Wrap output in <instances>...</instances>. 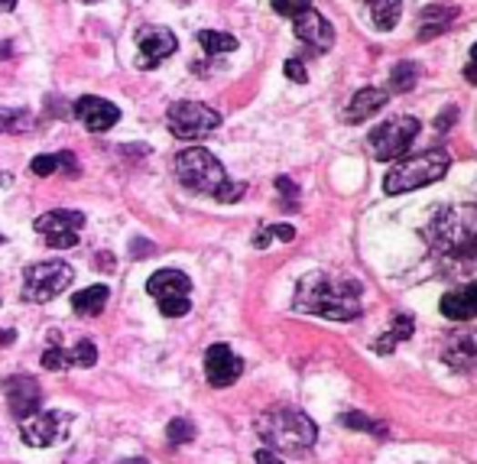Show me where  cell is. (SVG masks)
Returning a JSON list of instances; mask_svg holds the SVG:
<instances>
[{
  "label": "cell",
  "instance_id": "obj_1",
  "mask_svg": "<svg viewBox=\"0 0 477 464\" xmlns=\"http://www.w3.org/2000/svg\"><path fill=\"white\" fill-rule=\"evenodd\" d=\"M296 309L309 315L331 318V322H350L364 312L360 305V283L335 273H309L296 286Z\"/></svg>",
  "mask_w": 477,
  "mask_h": 464
},
{
  "label": "cell",
  "instance_id": "obj_2",
  "mask_svg": "<svg viewBox=\"0 0 477 464\" xmlns=\"http://www.w3.org/2000/svg\"><path fill=\"white\" fill-rule=\"evenodd\" d=\"M425 241L452 266L477 270V205L439 208L425 224Z\"/></svg>",
  "mask_w": 477,
  "mask_h": 464
},
{
  "label": "cell",
  "instance_id": "obj_3",
  "mask_svg": "<svg viewBox=\"0 0 477 464\" xmlns=\"http://www.w3.org/2000/svg\"><path fill=\"white\" fill-rule=\"evenodd\" d=\"M172 166H176V179L186 185L188 192L211 195V199H218V201H238L247 189L244 182H231L221 162L202 147L182 150Z\"/></svg>",
  "mask_w": 477,
  "mask_h": 464
},
{
  "label": "cell",
  "instance_id": "obj_4",
  "mask_svg": "<svg viewBox=\"0 0 477 464\" xmlns=\"http://www.w3.org/2000/svg\"><path fill=\"white\" fill-rule=\"evenodd\" d=\"M257 432H260L263 445H269L273 451H302L315 445L319 428L302 409L279 406V409H267L257 419Z\"/></svg>",
  "mask_w": 477,
  "mask_h": 464
},
{
  "label": "cell",
  "instance_id": "obj_5",
  "mask_svg": "<svg viewBox=\"0 0 477 464\" xmlns=\"http://www.w3.org/2000/svg\"><path fill=\"white\" fill-rule=\"evenodd\" d=\"M452 166V156L445 150H422L416 156H406L387 172L383 179V192L387 195H403L412 192V189H422V185H432L439 182L441 176L448 172Z\"/></svg>",
  "mask_w": 477,
  "mask_h": 464
},
{
  "label": "cell",
  "instance_id": "obj_6",
  "mask_svg": "<svg viewBox=\"0 0 477 464\" xmlns=\"http://www.w3.org/2000/svg\"><path fill=\"white\" fill-rule=\"evenodd\" d=\"M75 280V270L66 260H46L33 263L23 273V299L26 303H49L59 293H66Z\"/></svg>",
  "mask_w": 477,
  "mask_h": 464
},
{
  "label": "cell",
  "instance_id": "obj_7",
  "mask_svg": "<svg viewBox=\"0 0 477 464\" xmlns=\"http://www.w3.org/2000/svg\"><path fill=\"white\" fill-rule=\"evenodd\" d=\"M166 124H169L172 137L179 140H202L208 133L218 130L221 124V114L211 111L208 104H198V101H179L172 104L169 114H166Z\"/></svg>",
  "mask_w": 477,
  "mask_h": 464
},
{
  "label": "cell",
  "instance_id": "obj_8",
  "mask_svg": "<svg viewBox=\"0 0 477 464\" xmlns=\"http://www.w3.org/2000/svg\"><path fill=\"white\" fill-rule=\"evenodd\" d=\"M33 228L53 251H68V247L78 243V234L85 228V214L75 211V208H56V211L39 214Z\"/></svg>",
  "mask_w": 477,
  "mask_h": 464
},
{
  "label": "cell",
  "instance_id": "obj_9",
  "mask_svg": "<svg viewBox=\"0 0 477 464\" xmlns=\"http://www.w3.org/2000/svg\"><path fill=\"white\" fill-rule=\"evenodd\" d=\"M416 137H419L416 118H393L370 130V150L377 160H400L412 147Z\"/></svg>",
  "mask_w": 477,
  "mask_h": 464
},
{
  "label": "cell",
  "instance_id": "obj_10",
  "mask_svg": "<svg viewBox=\"0 0 477 464\" xmlns=\"http://www.w3.org/2000/svg\"><path fill=\"white\" fill-rule=\"evenodd\" d=\"M4 397H7V406H10V416L16 422L30 419V416L39 413V406H43V390L33 376H7L4 380Z\"/></svg>",
  "mask_w": 477,
  "mask_h": 464
},
{
  "label": "cell",
  "instance_id": "obj_11",
  "mask_svg": "<svg viewBox=\"0 0 477 464\" xmlns=\"http://www.w3.org/2000/svg\"><path fill=\"white\" fill-rule=\"evenodd\" d=\"M172 52H176V36L166 26H143L137 33V66L140 68H157Z\"/></svg>",
  "mask_w": 477,
  "mask_h": 464
},
{
  "label": "cell",
  "instance_id": "obj_12",
  "mask_svg": "<svg viewBox=\"0 0 477 464\" xmlns=\"http://www.w3.org/2000/svg\"><path fill=\"white\" fill-rule=\"evenodd\" d=\"M68 426V416H59V413H36L30 419L20 422V438L23 445H30V449H49L62 438Z\"/></svg>",
  "mask_w": 477,
  "mask_h": 464
},
{
  "label": "cell",
  "instance_id": "obj_13",
  "mask_svg": "<svg viewBox=\"0 0 477 464\" xmlns=\"http://www.w3.org/2000/svg\"><path fill=\"white\" fill-rule=\"evenodd\" d=\"M240 374H244V364H240V357L228 345H211L205 351V376H208L211 387H218V390L231 387Z\"/></svg>",
  "mask_w": 477,
  "mask_h": 464
},
{
  "label": "cell",
  "instance_id": "obj_14",
  "mask_svg": "<svg viewBox=\"0 0 477 464\" xmlns=\"http://www.w3.org/2000/svg\"><path fill=\"white\" fill-rule=\"evenodd\" d=\"M75 118L85 130L91 133H101V130H111L114 124L120 120V108L105 98H95V95H85L75 101Z\"/></svg>",
  "mask_w": 477,
  "mask_h": 464
},
{
  "label": "cell",
  "instance_id": "obj_15",
  "mask_svg": "<svg viewBox=\"0 0 477 464\" xmlns=\"http://www.w3.org/2000/svg\"><path fill=\"white\" fill-rule=\"evenodd\" d=\"M292 30H296V36L302 39V43L312 46V52H325V49H331V43H335V30H331V23L325 20L321 14H315V10L299 14L296 23H292Z\"/></svg>",
  "mask_w": 477,
  "mask_h": 464
},
{
  "label": "cell",
  "instance_id": "obj_16",
  "mask_svg": "<svg viewBox=\"0 0 477 464\" xmlns=\"http://www.w3.org/2000/svg\"><path fill=\"white\" fill-rule=\"evenodd\" d=\"M441 315L452 322H474L477 318V283H464L441 295Z\"/></svg>",
  "mask_w": 477,
  "mask_h": 464
},
{
  "label": "cell",
  "instance_id": "obj_17",
  "mask_svg": "<svg viewBox=\"0 0 477 464\" xmlns=\"http://www.w3.org/2000/svg\"><path fill=\"white\" fill-rule=\"evenodd\" d=\"M147 293L157 295L159 303H169V299H188V293H192V280L179 270H159L147 280Z\"/></svg>",
  "mask_w": 477,
  "mask_h": 464
},
{
  "label": "cell",
  "instance_id": "obj_18",
  "mask_svg": "<svg viewBox=\"0 0 477 464\" xmlns=\"http://www.w3.org/2000/svg\"><path fill=\"white\" fill-rule=\"evenodd\" d=\"M445 364L458 370H474L477 367V332L452 335L445 345Z\"/></svg>",
  "mask_w": 477,
  "mask_h": 464
},
{
  "label": "cell",
  "instance_id": "obj_19",
  "mask_svg": "<svg viewBox=\"0 0 477 464\" xmlns=\"http://www.w3.org/2000/svg\"><path fill=\"white\" fill-rule=\"evenodd\" d=\"M383 104H387V91L364 88L348 101V108H344V120H348V124H360V120L373 118V114L381 111Z\"/></svg>",
  "mask_w": 477,
  "mask_h": 464
},
{
  "label": "cell",
  "instance_id": "obj_20",
  "mask_svg": "<svg viewBox=\"0 0 477 464\" xmlns=\"http://www.w3.org/2000/svg\"><path fill=\"white\" fill-rule=\"evenodd\" d=\"M30 172L33 176H78V160H75V153H68V150H62V153H46L30 162Z\"/></svg>",
  "mask_w": 477,
  "mask_h": 464
},
{
  "label": "cell",
  "instance_id": "obj_21",
  "mask_svg": "<svg viewBox=\"0 0 477 464\" xmlns=\"http://www.w3.org/2000/svg\"><path fill=\"white\" fill-rule=\"evenodd\" d=\"M107 299H111L107 286H88V289H82V293L72 295V309H75V315L95 318V315H101V312H105Z\"/></svg>",
  "mask_w": 477,
  "mask_h": 464
},
{
  "label": "cell",
  "instance_id": "obj_22",
  "mask_svg": "<svg viewBox=\"0 0 477 464\" xmlns=\"http://www.w3.org/2000/svg\"><path fill=\"white\" fill-rule=\"evenodd\" d=\"M455 16H458L455 7H425L422 16H419V20H422V26H419V39H432V36H439V33H445Z\"/></svg>",
  "mask_w": 477,
  "mask_h": 464
},
{
  "label": "cell",
  "instance_id": "obj_23",
  "mask_svg": "<svg viewBox=\"0 0 477 464\" xmlns=\"http://www.w3.org/2000/svg\"><path fill=\"white\" fill-rule=\"evenodd\" d=\"M412 328H416L412 315H396L393 325H390V332L383 335V338L373 341V351H377V354H393L400 341H410L412 338Z\"/></svg>",
  "mask_w": 477,
  "mask_h": 464
},
{
  "label": "cell",
  "instance_id": "obj_24",
  "mask_svg": "<svg viewBox=\"0 0 477 464\" xmlns=\"http://www.w3.org/2000/svg\"><path fill=\"white\" fill-rule=\"evenodd\" d=\"M400 14H403V0H370V20L377 30H393Z\"/></svg>",
  "mask_w": 477,
  "mask_h": 464
},
{
  "label": "cell",
  "instance_id": "obj_25",
  "mask_svg": "<svg viewBox=\"0 0 477 464\" xmlns=\"http://www.w3.org/2000/svg\"><path fill=\"white\" fill-rule=\"evenodd\" d=\"M419 81V66L416 62H396L393 75H390V88L393 91H412Z\"/></svg>",
  "mask_w": 477,
  "mask_h": 464
},
{
  "label": "cell",
  "instance_id": "obj_26",
  "mask_svg": "<svg viewBox=\"0 0 477 464\" xmlns=\"http://www.w3.org/2000/svg\"><path fill=\"white\" fill-rule=\"evenodd\" d=\"M198 43H202V49L211 52V56L238 49V39L228 36V33H218V30H202V33H198Z\"/></svg>",
  "mask_w": 477,
  "mask_h": 464
},
{
  "label": "cell",
  "instance_id": "obj_27",
  "mask_svg": "<svg viewBox=\"0 0 477 464\" xmlns=\"http://www.w3.org/2000/svg\"><path fill=\"white\" fill-rule=\"evenodd\" d=\"M68 361H72V367H95L97 347L91 345V341H78V345L68 351Z\"/></svg>",
  "mask_w": 477,
  "mask_h": 464
},
{
  "label": "cell",
  "instance_id": "obj_28",
  "mask_svg": "<svg viewBox=\"0 0 477 464\" xmlns=\"http://www.w3.org/2000/svg\"><path fill=\"white\" fill-rule=\"evenodd\" d=\"M341 426H348V428H358V432H370V435H377L381 438L387 428L381 426V422H373V419H367L364 413H344L341 416Z\"/></svg>",
  "mask_w": 477,
  "mask_h": 464
},
{
  "label": "cell",
  "instance_id": "obj_29",
  "mask_svg": "<svg viewBox=\"0 0 477 464\" xmlns=\"http://www.w3.org/2000/svg\"><path fill=\"white\" fill-rule=\"evenodd\" d=\"M166 438H169V445H186L195 438V426L188 419H172L169 426H166Z\"/></svg>",
  "mask_w": 477,
  "mask_h": 464
},
{
  "label": "cell",
  "instance_id": "obj_30",
  "mask_svg": "<svg viewBox=\"0 0 477 464\" xmlns=\"http://www.w3.org/2000/svg\"><path fill=\"white\" fill-rule=\"evenodd\" d=\"M43 367L46 370H68V367H72V361H68V351H62L59 345L46 347V351H43Z\"/></svg>",
  "mask_w": 477,
  "mask_h": 464
},
{
  "label": "cell",
  "instance_id": "obj_31",
  "mask_svg": "<svg viewBox=\"0 0 477 464\" xmlns=\"http://www.w3.org/2000/svg\"><path fill=\"white\" fill-rule=\"evenodd\" d=\"M273 4L276 14H283V16H299V14H306V10H312V0H269Z\"/></svg>",
  "mask_w": 477,
  "mask_h": 464
},
{
  "label": "cell",
  "instance_id": "obj_32",
  "mask_svg": "<svg viewBox=\"0 0 477 464\" xmlns=\"http://www.w3.org/2000/svg\"><path fill=\"white\" fill-rule=\"evenodd\" d=\"M159 312H163L166 318H182L192 312V303H188V299H169V303H159Z\"/></svg>",
  "mask_w": 477,
  "mask_h": 464
},
{
  "label": "cell",
  "instance_id": "obj_33",
  "mask_svg": "<svg viewBox=\"0 0 477 464\" xmlns=\"http://www.w3.org/2000/svg\"><path fill=\"white\" fill-rule=\"evenodd\" d=\"M23 127H26V114L23 111H0V133L23 130Z\"/></svg>",
  "mask_w": 477,
  "mask_h": 464
},
{
  "label": "cell",
  "instance_id": "obj_34",
  "mask_svg": "<svg viewBox=\"0 0 477 464\" xmlns=\"http://www.w3.org/2000/svg\"><path fill=\"white\" fill-rule=\"evenodd\" d=\"M276 189L283 192V208H296L299 189H296V185H292V179H286V176H276Z\"/></svg>",
  "mask_w": 477,
  "mask_h": 464
},
{
  "label": "cell",
  "instance_id": "obj_35",
  "mask_svg": "<svg viewBox=\"0 0 477 464\" xmlns=\"http://www.w3.org/2000/svg\"><path fill=\"white\" fill-rule=\"evenodd\" d=\"M286 75H289L292 81H302V85H306V81H309L306 66H302V62H296V59H289V62H286Z\"/></svg>",
  "mask_w": 477,
  "mask_h": 464
},
{
  "label": "cell",
  "instance_id": "obj_36",
  "mask_svg": "<svg viewBox=\"0 0 477 464\" xmlns=\"http://www.w3.org/2000/svg\"><path fill=\"white\" fill-rule=\"evenodd\" d=\"M269 234L279 237V241H292V237H296V231H292L289 224H273V228H269Z\"/></svg>",
  "mask_w": 477,
  "mask_h": 464
},
{
  "label": "cell",
  "instance_id": "obj_37",
  "mask_svg": "<svg viewBox=\"0 0 477 464\" xmlns=\"http://www.w3.org/2000/svg\"><path fill=\"white\" fill-rule=\"evenodd\" d=\"M254 464H283V461H279V458H276L269 449H260V451L254 455Z\"/></svg>",
  "mask_w": 477,
  "mask_h": 464
},
{
  "label": "cell",
  "instance_id": "obj_38",
  "mask_svg": "<svg viewBox=\"0 0 477 464\" xmlns=\"http://www.w3.org/2000/svg\"><path fill=\"white\" fill-rule=\"evenodd\" d=\"M464 72H468V81H474L477 85V43H474V49H471V62H468Z\"/></svg>",
  "mask_w": 477,
  "mask_h": 464
},
{
  "label": "cell",
  "instance_id": "obj_39",
  "mask_svg": "<svg viewBox=\"0 0 477 464\" xmlns=\"http://www.w3.org/2000/svg\"><path fill=\"white\" fill-rule=\"evenodd\" d=\"M14 341H16V332H14V328H0V347L14 345Z\"/></svg>",
  "mask_w": 477,
  "mask_h": 464
},
{
  "label": "cell",
  "instance_id": "obj_40",
  "mask_svg": "<svg viewBox=\"0 0 477 464\" xmlns=\"http://www.w3.org/2000/svg\"><path fill=\"white\" fill-rule=\"evenodd\" d=\"M130 251H140V253H137V257H149V251H153V243L137 241V243H130Z\"/></svg>",
  "mask_w": 477,
  "mask_h": 464
},
{
  "label": "cell",
  "instance_id": "obj_41",
  "mask_svg": "<svg viewBox=\"0 0 477 464\" xmlns=\"http://www.w3.org/2000/svg\"><path fill=\"white\" fill-rule=\"evenodd\" d=\"M455 108H452V111H445V114H441V118H439V130H448V127H452V124H448V120H452V118H455Z\"/></svg>",
  "mask_w": 477,
  "mask_h": 464
},
{
  "label": "cell",
  "instance_id": "obj_42",
  "mask_svg": "<svg viewBox=\"0 0 477 464\" xmlns=\"http://www.w3.org/2000/svg\"><path fill=\"white\" fill-rule=\"evenodd\" d=\"M269 237H273V234H269V228H267V231H260V234L254 237V247H267Z\"/></svg>",
  "mask_w": 477,
  "mask_h": 464
},
{
  "label": "cell",
  "instance_id": "obj_43",
  "mask_svg": "<svg viewBox=\"0 0 477 464\" xmlns=\"http://www.w3.org/2000/svg\"><path fill=\"white\" fill-rule=\"evenodd\" d=\"M16 0H0V10H14Z\"/></svg>",
  "mask_w": 477,
  "mask_h": 464
},
{
  "label": "cell",
  "instance_id": "obj_44",
  "mask_svg": "<svg viewBox=\"0 0 477 464\" xmlns=\"http://www.w3.org/2000/svg\"><path fill=\"white\" fill-rule=\"evenodd\" d=\"M120 464H149V461H143V458H127V461H120Z\"/></svg>",
  "mask_w": 477,
  "mask_h": 464
},
{
  "label": "cell",
  "instance_id": "obj_45",
  "mask_svg": "<svg viewBox=\"0 0 477 464\" xmlns=\"http://www.w3.org/2000/svg\"><path fill=\"white\" fill-rule=\"evenodd\" d=\"M4 185H10V179L4 176V172H0V189H4Z\"/></svg>",
  "mask_w": 477,
  "mask_h": 464
},
{
  "label": "cell",
  "instance_id": "obj_46",
  "mask_svg": "<svg viewBox=\"0 0 477 464\" xmlns=\"http://www.w3.org/2000/svg\"><path fill=\"white\" fill-rule=\"evenodd\" d=\"M82 4H97V0H82Z\"/></svg>",
  "mask_w": 477,
  "mask_h": 464
},
{
  "label": "cell",
  "instance_id": "obj_47",
  "mask_svg": "<svg viewBox=\"0 0 477 464\" xmlns=\"http://www.w3.org/2000/svg\"><path fill=\"white\" fill-rule=\"evenodd\" d=\"M0 243H4V234H0Z\"/></svg>",
  "mask_w": 477,
  "mask_h": 464
}]
</instances>
